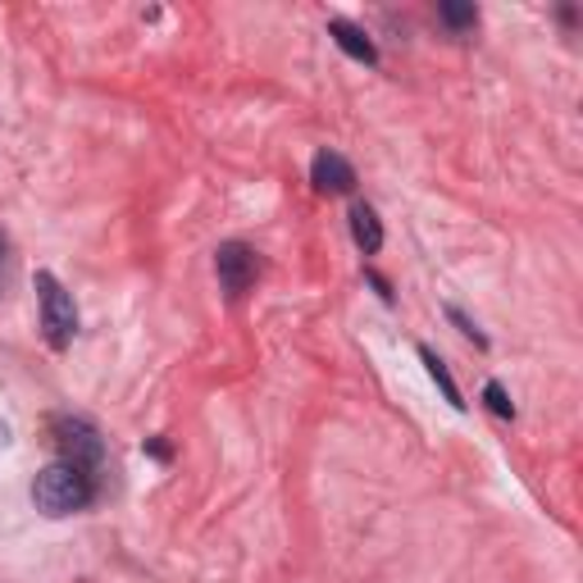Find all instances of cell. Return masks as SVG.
<instances>
[{"mask_svg": "<svg viewBox=\"0 0 583 583\" xmlns=\"http://www.w3.org/2000/svg\"><path fill=\"white\" fill-rule=\"evenodd\" d=\"M91 493H97V487H91V474L78 470V466H69V460H55V466H46L37 474V483H33V502L51 519L82 511L91 502Z\"/></svg>", "mask_w": 583, "mask_h": 583, "instance_id": "1", "label": "cell"}, {"mask_svg": "<svg viewBox=\"0 0 583 583\" xmlns=\"http://www.w3.org/2000/svg\"><path fill=\"white\" fill-rule=\"evenodd\" d=\"M37 296H42V328H46V343L55 351H65L78 333V305L74 296L65 292V283L55 279V273H37Z\"/></svg>", "mask_w": 583, "mask_h": 583, "instance_id": "2", "label": "cell"}, {"mask_svg": "<svg viewBox=\"0 0 583 583\" xmlns=\"http://www.w3.org/2000/svg\"><path fill=\"white\" fill-rule=\"evenodd\" d=\"M55 447H59V460H69V466L78 470H97L101 466V456H105V442H101V428L82 419V415H59L55 419Z\"/></svg>", "mask_w": 583, "mask_h": 583, "instance_id": "3", "label": "cell"}, {"mask_svg": "<svg viewBox=\"0 0 583 583\" xmlns=\"http://www.w3.org/2000/svg\"><path fill=\"white\" fill-rule=\"evenodd\" d=\"M214 269H220V283H224V292L237 301L242 292H247V288L256 283L260 260H256V251L247 247V242H224V247L214 251Z\"/></svg>", "mask_w": 583, "mask_h": 583, "instance_id": "4", "label": "cell"}, {"mask_svg": "<svg viewBox=\"0 0 583 583\" xmlns=\"http://www.w3.org/2000/svg\"><path fill=\"white\" fill-rule=\"evenodd\" d=\"M311 182L319 192H333V197H343V192H351L356 188V169L337 156V150H319L315 156V165H311Z\"/></svg>", "mask_w": 583, "mask_h": 583, "instance_id": "5", "label": "cell"}, {"mask_svg": "<svg viewBox=\"0 0 583 583\" xmlns=\"http://www.w3.org/2000/svg\"><path fill=\"white\" fill-rule=\"evenodd\" d=\"M328 33H333V42L343 46L351 59H360V65H379V51H374V42L365 37L356 23H347V19H328Z\"/></svg>", "mask_w": 583, "mask_h": 583, "instance_id": "6", "label": "cell"}, {"mask_svg": "<svg viewBox=\"0 0 583 583\" xmlns=\"http://www.w3.org/2000/svg\"><path fill=\"white\" fill-rule=\"evenodd\" d=\"M351 237H356V247H360L365 256H374V251L383 247V224H379L374 205H365V201L351 205Z\"/></svg>", "mask_w": 583, "mask_h": 583, "instance_id": "7", "label": "cell"}, {"mask_svg": "<svg viewBox=\"0 0 583 583\" xmlns=\"http://www.w3.org/2000/svg\"><path fill=\"white\" fill-rule=\"evenodd\" d=\"M419 360L428 365V374H434V383L442 388V396H447V402H451L456 411L466 406V402H460V388H456V383H451V374H447V365H442V360H438L434 351H428V347H419Z\"/></svg>", "mask_w": 583, "mask_h": 583, "instance_id": "8", "label": "cell"}, {"mask_svg": "<svg viewBox=\"0 0 583 583\" xmlns=\"http://www.w3.org/2000/svg\"><path fill=\"white\" fill-rule=\"evenodd\" d=\"M438 19L451 23V27H474V23H479V10H474V5H456V0H442V5H438Z\"/></svg>", "mask_w": 583, "mask_h": 583, "instance_id": "9", "label": "cell"}, {"mask_svg": "<svg viewBox=\"0 0 583 583\" xmlns=\"http://www.w3.org/2000/svg\"><path fill=\"white\" fill-rule=\"evenodd\" d=\"M483 402H487V411H493V415H502V419H515V406H511V396H506V388H502L497 379L483 388Z\"/></svg>", "mask_w": 583, "mask_h": 583, "instance_id": "10", "label": "cell"}, {"mask_svg": "<svg viewBox=\"0 0 583 583\" xmlns=\"http://www.w3.org/2000/svg\"><path fill=\"white\" fill-rule=\"evenodd\" d=\"M5 447H10V424L0 419V451H5Z\"/></svg>", "mask_w": 583, "mask_h": 583, "instance_id": "11", "label": "cell"}, {"mask_svg": "<svg viewBox=\"0 0 583 583\" xmlns=\"http://www.w3.org/2000/svg\"><path fill=\"white\" fill-rule=\"evenodd\" d=\"M0 256H5V237H0Z\"/></svg>", "mask_w": 583, "mask_h": 583, "instance_id": "12", "label": "cell"}]
</instances>
